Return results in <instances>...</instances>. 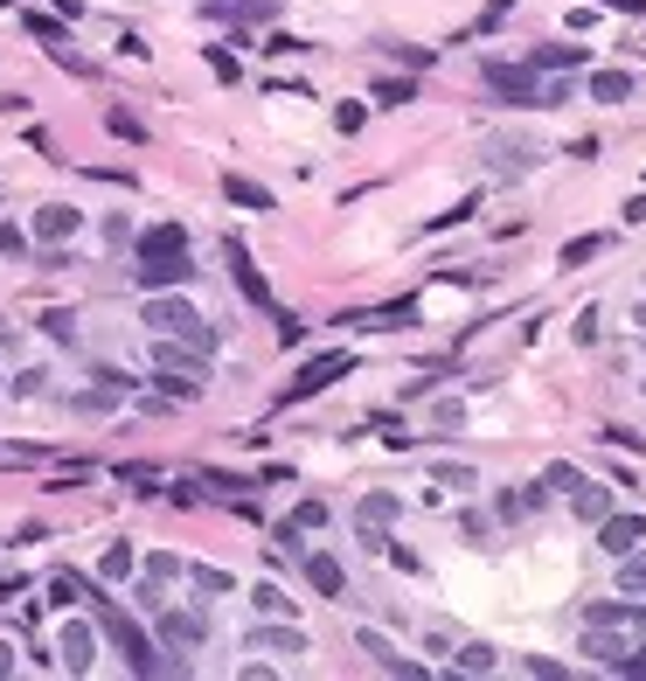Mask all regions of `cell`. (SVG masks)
I'll use <instances>...</instances> for the list:
<instances>
[{"label": "cell", "instance_id": "6da1fadb", "mask_svg": "<svg viewBox=\"0 0 646 681\" xmlns=\"http://www.w3.org/2000/svg\"><path fill=\"white\" fill-rule=\"evenodd\" d=\"M133 278L146 285V293H174V285H188L195 265H188V230L181 223H153L146 237H133Z\"/></svg>", "mask_w": 646, "mask_h": 681}, {"label": "cell", "instance_id": "7a4b0ae2", "mask_svg": "<svg viewBox=\"0 0 646 681\" xmlns=\"http://www.w3.org/2000/svg\"><path fill=\"white\" fill-rule=\"evenodd\" d=\"M146 334H161V340H181V348H195V355H209L216 348V321L202 306H188V299H174V293H153L146 299Z\"/></svg>", "mask_w": 646, "mask_h": 681}, {"label": "cell", "instance_id": "3957f363", "mask_svg": "<svg viewBox=\"0 0 646 681\" xmlns=\"http://www.w3.org/2000/svg\"><path fill=\"white\" fill-rule=\"evenodd\" d=\"M98 633L125 653V668H133V674H161V653H153V640L140 633V619L125 612L119 598H105V591H98Z\"/></svg>", "mask_w": 646, "mask_h": 681}, {"label": "cell", "instance_id": "277c9868", "mask_svg": "<svg viewBox=\"0 0 646 681\" xmlns=\"http://www.w3.org/2000/svg\"><path fill=\"white\" fill-rule=\"evenodd\" d=\"M341 376H355V355H348V348L314 355V362H306V369H299L286 389H278V410H293V404H306V397H320V389H334Z\"/></svg>", "mask_w": 646, "mask_h": 681}, {"label": "cell", "instance_id": "5b68a950", "mask_svg": "<svg viewBox=\"0 0 646 681\" xmlns=\"http://www.w3.org/2000/svg\"><path fill=\"white\" fill-rule=\"evenodd\" d=\"M486 91H494L501 104H529V112H542V77L529 63H486Z\"/></svg>", "mask_w": 646, "mask_h": 681}, {"label": "cell", "instance_id": "8992f818", "mask_svg": "<svg viewBox=\"0 0 646 681\" xmlns=\"http://www.w3.org/2000/svg\"><path fill=\"white\" fill-rule=\"evenodd\" d=\"M223 257H229V278H237V293H244L250 306H265V313H271L278 299H271V285H265V272L250 265V244H244V237H223Z\"/></svg>", "mask_w": 646, "mask_h": 681}, {"label": "cell", "instance_id": "52a82bcc", "mask_svg": "<svg viewBox=\"0 0 646 681\" xmlns=\"http://www.w3.org/2000/svg\"><path fill=\"white\" fill-rule=\"evenodd\" d=\"M397 515H403V501H397V494H369V501L355 508V529H361V542H369V549H390Z\"/></svg>", "mask_w": 646, "mask_h": 681}, {"label": "cell", "instance_id": "ba28073f", "mask_svg": "<svg viewBox=\"0 0 646 681\" xmlns=\"http://www.w3.org/2000/svg\"><path fill=\"white\" fill-rule=\"evenodd\" d=\"M57 653H63V674H91L98 668V619H70Z\"/></svg>", "mask_w": 646, "mask_h": 681}, {"label": "cell", "instance_id": "9c48e42d", "mask_svg": "<svg viewBox=\"0 0 646 681\" xmlns=\"http://www.w3.org/2000/svg\"><path fill=\"white\" fill-rule=\"evenodd\" d=\"M355 647H361V653H369V661H376L382 674H403V681H424V674H431L424 661H403V653H397L390 640H382V633H369V626H361V633H355Z\"/></svg>", "mask_w": 646, "mask_h": 681}, {"label": "cell", "instance_id": "30bf717a", "mask_svg": "<svg viewBox=\"0 0 646 681\" xmlns=\"http://www.w3.org/2000/svg\"><path fill=\"white\" fill-rule=\"evenodd\" d=\"M633 542H646V515H633V508L618 515V508H612V515L598 521V549H605V557H626Z\"/></svg>", "mask_w": 646, "mask_h": 681}, {"label": "cell", "instance_id": "8fae6325", "mask_svg": "<svg viewBox=\"0 0 646 681\" xmlns=\"http://www.w3.org/2000/svg\"><path fill=\"white\" fill-rule=\"evenodd\" d=\"M153 619H161V640H174V647H209V619L202 612H167V606H153Z\"/></svg>", "mask_w": 646, "mask_h": 681}, {"label": "cell", "instance_id": "7c38bea8", "mask_svg": "<svg viewBox=\"0 0 646 681\" xmlns=\"http://www.w3.org/2000/svg\"><path fill=\"white\" fill-rule=\"evenodd\" d=\"M299 570H306V585H314L320 598H348V570L327 557V549H306L299 557Z\"/></svg>", "mask_w": 646, "mask_h": 681}, {"label": "cell", "instance_id": "4fadbf2b", "mask_svg": "<svg viewBox=\"0 0 646 681\" xmlns=\"http://www.w3.org/2000/svg\"><path fill=\"white\" fill-rule=\"evenodd\" d=\"M584 653L612 674L618 661H626V626H584Z\"/></svg>", "mask_w": 646, "mask_h": 681}, {"label": "cell", "instance_id": "5bb4252c", "mask_svg": "<svg viewBox=\"0 0 646 681\" xmlns=\"http://www.w3.org/2000/svg\"><path fill=\"white\" fill-rule=\"evenodd\" d=\"M250 653H306V633L293 619H278V626H257L250 633Z\"/></svg>", "mask_w": 646, "mask_h": 681}, {"label": "cell", "instance_id": "9a60e30c", "mask_svg": "<svg viewBox=\"0 0 646 681\" xmlns=\"http://www.w3.org/2000/svg\"><path fill=\"white\" fill-rule=\"evenodd\" d=\"M571 515L598 529V521L612 515V487H598V480H577V487H571Z\"/></svg>", "mask_w": 646, "mask_h": 681}, {"label": "cell", "instance_id": "2e32d148", "mask_svg": "<svg viewBox=\"0 0 646 681\" xmlns=\"http://www.w3.org/2000/svg\"><path fill=\"white\" fill-rule=\"evenodd\" d=\"M605 251H612V237H605V230H584V237H571V244L556 251V265H563V272H584L591 257H605Z\"/></svg>", "mask_w": 646, "mask_h": 681}, {"label": "cell", "instance_id": "e0dca14e", "mask_svg": "<svg viewBox=\"0 0 646 681\" xmlns=\"http://www.w3.org/2000/svg\"><path fill=\"white\" fill-rule=\"evenodd\" d=\"M223 202H237V209H257V216H271V189H257L250 174H223Z\"/></svg>", "mask_w": 646, "mask_h": 681}, {"label": "cell", "instance_id": "ac0fdd59", "mask_svg": "<svg viewBox=\"0 0 646 681\" xmlns=\"http://www.w3.org/2000/svg\"><path fill=\"white\" fill-rule=\"evenodd\" d=\"M70 230H76V209H70V202H42V209H35V237H42V244H63Z\"/></svg>", "mask_w": 646, "mask_h": 681}, {"label": "cell", "instance_id": "d6986e66", "mask_svg": "<svg viewBox=\"0 0 646 681\" xmlns=\"http://www.w3.org/2000/svg\"><path fill=\"white\" fill-rule=\"evenodd\" d=\"M577 63H584V49H577V42H542L535 57H529L535 77H550V70H577Z\"/></svg>", "mask_w": 646, "mask_h": 681}, {"label": "cell", "instance_id": "ffe728a7", "mask_svg": "<svg viewBox=\"0 0 646 681\" xmlns=\"http://www.w3.org/2000/svg\"><path fill=\"white\" fill-rule=\"evenodd\" d=\"M452 668H459V674H494V668H501V647L466 640V647H452Z\"/></svg>", "mask_w": 646, "mask_h": 681}, {"label": "cell", "instance_id": "44dd1931", "mask_svg": "<svg viewBox=\"0 0 646 681\" xmlns=\"http://www.w3.org/2000/svg\"><path fill=\"white\" fill-rule=\"evenodd\" d=\"M486 153H494V174H529L535 167V146L529 140H494Z\"/></svg>", "mask_w": 646, "mask_h": 681}, {"label": "cell", "instance_id": "7402d4cb", "mask_svg": "<svg viewBox=\"0 0 646 681\" xmlns=\"http://www.w3.org/2000/svg\"><path fill=\"white\" fill-rule=\"evenodd\" d=\"M626 98H633L626 70H591V104H626Z\"/></svg>", "mask_w": 646, "mask_h": 681}, {"label": "cell", "instance_id": "603a6c76", "mask_svg": "<svg viewBox=\"0 0 646 681\" xmlns=\"http://www.w3.org/2000/svg\"><path fill=\"white\" fill-rule=\"evenodd\" d=\"M188 585H195L202 598H229V591H237V578H229L223 563H188Z\"/></svg>", "mask_w": 646, "mask_h": 681}, {"label": "cell", "instance_id": "cb8c5ba5", "mask_svg": "<svg viewBox=\"0 0 646 681\" xmlns=\"http://www.w3.org/2000/svg\"><path fill=\"white\" fill-rule=\"evenodd\" d=\"M618 591H626V598H646V542H633L626 557H618Z\"/></svg>", "mask_w": 646, "mask_h": 681}, {"label": "cell", "instance_id": "d4e9b609", "mask_svg": "<svg viewBox=\"0 0 646 681\" xmlns=\"http://www.w3.org/2000/svg\"><path fill=\"white\" fill-rule=\"evenodd\" d=\"M42 57H49V63H63L70 77H98V63H91V57H84V49H76L70 35H63V42H42Z\"/></svg>", "mask_w": 646, "mask_h": 681}, {"label": "cell", "instance_id": "484cf974", "mask_svg": "<svg viewBox=\"0 0 646 681\" xmlns=\"http://www.w3.org/2000/svg\"><path fill=\"white\" fill-rule=\"evenodd\" d=\"M410 313H418V299H397V306H376V313H348L355 327H410Z\"/></svg>", "mask_w": 646, "mask_h": 681}, {"label": "cell", "instance_id": "4316f807", "mask_svg": "<svg viewBox=\"0 0 646 681\" xmlns=\"http://www.w3.org/2000/svg\"><path fill=\"white\" fill-rule=\"evenodd\" d=\"M369 98L382 104V112H397V104H410V98H418V77H382V84H376Z\"/></svg>", "mask_w": 646, "mask_h": 681}, {"label": "cell", "instance_id": "83f0119b", "mask_svg": "<svg viewBox=\"0 0 646 681\" xmlns=\"http://www.w3.org/2000/svg\"><path fill=\"white\" fill-rule=\"evenodd\" d=\"M250 606H257V612H265V619H293V612H299V606H293V598H286V591H278L271 578H265V585H257V591H250Z\"/></svg>", "mask_w": 646, "mask_h": 681}, {"label": "cell", "instance_id": "f1b7e54d", "mask_svg": "<svg viewBox=\"0 0 646 681\" xmlns=\"http://www.w3.org/2000/svg\"><path fill=\"white\" fill-rule=\"evenodd\" d=\"M271 542H278V557H306V549H314V542H306V529H299V521H271Z\"/></svg>", "mask_w": 646, "mask_h": 681}, {"label": "cell", "instance_id": "f546056e", "mask_svg": "<svg viewBox=\"0 0 646 681\" xmlns=\"http://www.w3.org/2000/svg\"><path fill=\"white\" fill-rule=\"evenodd\" d=\"M133 570H140L133 542H112V549H105V585H125V578H133Z\"/></svg>", "mask_w": 646, "mask_h": 681}, {"label": "cell", "instance_id": "4dcf8cb0", "mask_svg": "<svg viewBox=\"0 0 646 681\" xmlns=\"http://www.w3.org/2000/svg\"><path fill=\"white\" fill-rule=\"evenodd\" d=\"M577 480H584L577 466H571V459H556V466H542V480H535V487H542V494H571Z\"/></svg>", "mask_w": 646, "mask_h": 681}, {"label": "cell", "instance_id": "1f68e13d", "mask_svg": "<svg viewBox=\"0 0 646 681\" xmlns=\"http://www.w3.org/2000/svg\"><path fill=\"white\" fill-rule=\"evenodd\" d=\"M181 570H188V563H181V557H174V549H153V557H146V578H153V585H161V591H167V585L181 578Z\"/></svg>", "mask_w": 646, "mask_h": 681}, {"label": "cell", "instance_id": "d6a6232c", "mask_svg": "<svg viewBox=\"0 0 646 681\" xmlns=\"http://www.w3.org/2000/svg\"><path fill=\"white\" fill-rule=\"evenodd\" d=\"M105 125H112L119 140H133V146H146V125H140L133 112H125V104H105Z\"/></svg>", "mask_w": 646, "mask_h": 681}, {"label": "cell", "instance_id": "836d02e7", "mask_svg": "<svg viewBox=\"0 0 646 681\" xmlns=\"http://www.w3.org/2000/svg\"><path fill=\"white\" fill-rule=\"evenodd\" d=\"M21 29H29V42H63L70 21H49V14H21Z\"/></svg>", "mask_w": 646, "mask_h": 681}, {"label": "cell", "instance_id": "e575fe53", "mask_svg": "<svg viewBox=\"0 0 646 681\" xmlns=\"http://www.w3.org/2000/svg\"><path fill=\"white\" fill-rule=\"evenodd\" d=\"M431 487H480V474L459 466V459H445V466H431Z\"/></svg>", "mask_w": 646, "mask_h": 681}, {"label": "cell", "instance_id": "d590c367", "mask_svg": "<svg viewBox=\"0 0 646 681\" xmlns=\"http://www.w3.org/2000/svg\"><path fill=\"white\" fill-rule=\"evenodd\" d=\"M76 591H84V585H76L70 570H49V606H63V612H70V606H76Z\"/></svg>", "mask_w": 646, "mask_h": 681}, {"label": "cell", "instance_id": "8d00e7d4", "mask_svg": "<svg viewBox=\"0 0 646 681\" xmlns=\"http://www.w3.org/2000/svg\"><path fill=\"white\" fill-rule=\"evenodd\" d=\"M361 125H369V104H334V133H361Z\"/></svg>", "mask_w": 646, "mask_h": 681}, {"label": "cell", "instance_id": "74e56055", "mask_svg": "<svg viewBox=\"0 0 646 681\" xmlns=\"http://www.w3.org/2000/svg\"><path fill=\"white\" fill-rule=\"evenodd\" d=\"M271 321H278V340H286V348H299V340H306V321H299V313L271 306Z\"/></svg>", "mask_w": 646, "mask_h": 681}, {"label": "cell", "instance_id": "f35d334b", "mask_svg": "<svg viewBox=\"0 0 646 681\" xmlns=\"http://www.w3.org/2000/svg\"><path fill=\"white\" fill-rule=\"evenodd\" d=\"M598 438H605V445H618V453H646V438H639V431H626V425H598Z\"/></svg>", "mask_w": 646, "mask_h": 681}, {"label": "cell", "instance_id": "ab89813d", "mask_svg": "<svg viewBox=\"0 0 646 681\" xmlns=\"http://www.w3.org/2000/svg\"><path fill=\"white\" fill-rule=\"evenodd\" d=\"M522 674H535V681H563L571 668H563V661H550V653H529V661H522Z\"/></svg>", "mask_w": 646, "mask_h": 681}, {"label": "cell", "instance_id": "60d3db41", "mask_svg": "<svg viewBox=\"0 0 646 681\" xmlns=\"http://www.w3.org/2000/svg\"><path fill=\"white\" fill-rule=\"evenodd\" d=\"M0 257H29V230L21 223H0Z\"/></svg>", "mask_w": 646, "mask_h": 681}, {"label": "cell", "instance_id": "b9f144b4", "mask_svg": "<svg viewBox=\"0 0 646 681\" xmlns=\"http://www.w3.org/2000/svg\"><path fill=\"white\" fill-rule=\"evenodd\" d=\"M382 49H390V57H397V63H410V70H431V63H438V57H431V49H410V42H382Z\"/></svg>", "mask_w": 646, "mask_h": 681}, {"label": "cell", "instance_id": "7bdbcfd3", "mask_svg": "<svg viewBox=\"0 0 646 681\" xmlns=\"http://www.w3.org/2000/svg\"><path fill=\"white\" fill-rule=\"evenodd\" d=\"M431 425H438V431H459V425H466V404H452V397H445V404L431 410Z\"/></svg>", "mask_w": 646, "mask_h": 681}, {"label": "cell", "instance_id": "ee69618b", "mask_svg": "<svg viewBox=\"0 0 646 681\" xmlns=\"http://www.w3.org/2000/svg\"><path fill=\"white\" fill-rule=\"evenodd\" d=\"M42 334L49 340H76V321H70V313H42Z\"/></svg>", "mask_w": 646, "mask_h": 681}, {"label": "cell", "instance_id": "f6af8a7d", "mask_svg": "<svg viewBox=\"0 0 646 681\" xmlns=\"http://www.w3.org/2000/svg\"><path fill=\"white\" fill-rule=\"evenodd\" d=\"M293 521H299V529H327V501H299Z\"/></svg>", "mask_w": 646, "mask_h": 681}, {"label": "cell", "instance_id": "bcb514c9", "mask_svg": "<svg viewBox=\"0 0 646 681\" xmlns=\"http://www.w3.org/2000/svg\"><path fill=\"white\" fill-rule=\"evenodd\" d=\"M209 70L223 77V84H237V57H229V49H216V42H209Z\"/></svg>", "mask_w": 646, "mask_h": 681}, {"label": "cell", "instance_id": "7dc6e473", "mask_svg": "<svg viewBox=\"0 0 646 681\" xmlns=\"http://www.w3.org/2000/svg\"><path fill=\"white\" fill-rule=\"evenodd\" d=\"M91 383H105V389H133V376H125V369H112V362H98V369H91Z\"/></svg>", "mask_w": 646, "mask_h": 681}, {"label": "cell", "instance_id": "c3c4849f", "mask_svg": "<svg viewBox=\"0 0 646 681\" xmlns=\"http://www.w3.org/2000/svg\"><path fill=\"white\" fill-rule=\"evenodd\" d=\"M577 340H584V348L598 340V306H584V313H577Z\"/></svg>", "mask_w": 646, "mask_h": 681}, {"label": "cell", "instance_id": "681fc988", "mask_svg": "<svg viewBox=\"0 0 646 681\" xmlns=\"http://www.w3.org/2000/svg\"><path fill=\"white\" fill-rule=\"evenodd\" d=\"M257 49H271V57H299L306 42H299V35H271V42H257Z\"/></svg>", "mask_w": 646, "mask_h": 681}, {"label": "cell", "instance_id": "f907efd6", "mask_svg": "<svg viewBox=\"0 0 646 681\" xmlns=\"http://www.w3.org/2000/svg\"><path fill=\"white\" fill-rule=\"evenodd\" d=\"M105 244H133V223H125V216H105Z\"/></svg>", "mask_w": 646, "mask_h": 681}, {"label": "cell", "instance_id": "816d5d0a", "mask_svg": "<svg viewBox=\"0 0 646 681\" xmlns=\"http://www.w3.org/2000/svg\"><path fill=\"white\" fill-rule=\"evenodd\" d=\"M598 8H612V14H646V0H598Z\"/></svg>", "mask_w": 646, "mask_h": 681}, {"label": "cell", "instance_id": "f5cc1de1", "mask_svg": "<svg viewBox=\"0 0 646 681\" xmlns=\"http://www.w3.org/2000/svg\"><path fill=\"white\" fill-rule=\"evenodd\" d=\"M626 223H646V195H633V202H626Z\"/></svg>", "mask_w": 646, "mask_h": 681}, {"label": "cell", "instance_id": "db71d44e", "mask_svg": "<svg viewBox=\"0 0 646 681\" xmlns=\"http://www.w3.org/2000/svg\"><path fill=\"white\" fill-rule=\"evenodd\" d=\"M57 8H63V21H76V14H84V0H57Z\"/></svg>", "mask_w": 646, "mask_h": 681}, {"label": "cell", "instance_id": "11a10c76", "mask_svg": "<svg viewBox=\"0 0 646 681\" xmlns=\"http://www.w3.org/2000/svg\"><path fill=\"white\" fill-rule=\"evenodd\" d=\"M21 591V578H0V606H8V598Z\"/></svg>", "mask_w": 646, "mask_h": 681}, {"label": "cell", "instance_id": "9f6ffc18", "mask_svg": "<svg viewBox=\"0 0 646 681\" xmlns=\"http://www.w3.org/2000/svg\"><path fill=\"white\" fill-rule=\"evenodd\" d=\"M0 674H14V647H0Z\"/></svg>", "mask_w": 646, "mask_h": 681}, {"label": "cell", "instance_id": "6f0895ef", "mask_svg": "<svg viewBox=\"0 0 646 681\" xmlns=\"http://www.w3.org/2000/svg\"><path fill=\"white\" fill-rule=\"evenodd\" d=\"M209 8H223V14H229V8H237V0H209Z\"/></svg>", "mask_w": 646, "mask_h": 681}, {"label": "cell", "instance_id": "680465c9", "mask_svg": "<svg viewBox=\"0 0 646 681\" xmlns=\"http://www.w3.org/2000/svg\"><path fill=\"white\" fill-rule=\"evenodd\" d=\"M633 321H639V334H646V306H639V313H633Z\"/></svg>", "mask_w": 646, "mask_h": 681}, {"label": "cell", "instance_id": "91938a15", "mask_svg": "<svg viewBox=\"0 0 646 681\" xmlns=\"http://www.w3.org/2000/svg\"><path fill=\"white\" fill-rule=\"evenodd\" d=\"M0 8H14V0H0Z\"/></svg>", "mask_w": 646, "mask_h": 681}, {"label": "cell", "instance_id": "94428289", "mask_svg": "<svg viewBox=\"0 0 646 681\" xmlns=\"http://www.w3.org/2000/svg\"><path fill=\"white\" fill-rule=\"evenodd\" d=\"M639 389H646V383H639Z\"/></svg>", "mask_w": 646, "mask_h": 681}]
</instances>
